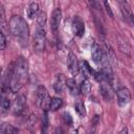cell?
Returning a JSON list of instances; mask_svg holds the SVG:
<instances>
[{
	"mask_svg": "<svg viewBox=\"0 0 134 134\" xmlns=\"http://www.w3.org/2000/svg\"><path fill=\"white\" fill-rule=\"evenodd\" d=\"M28 77V63L23 58L20 57L15 63H13V73L9 84V90L12 92H18L22 86L26 83Z\"/></svg>",
	"mask_w": 134,
	"mask_h": 134,
	"instance_id": "6da1fadb",
	"label": "cell"
},
{
	"mask_svg": "<svg viewBox=\"0 0 134 134\" xmlns=\"http://www.w3.org/2000/svg\"><path fill=\"white\" fill-rule=\"evenodd\" d=\"M8 28L12 36L19 42V44L25 47L29 37V28L25 19H23L21 16H13L9 19Z\"/></svg>",
	"mask_w": 134,
	"mask_h": 134,
	"instance_id": "7a4b0ae2",
	"label": "cell"
},
{
	"mask_svg": "<svg viewBox=\"0 0 134 134\" xmlns=\"http://www.w3.org/2000/svg\"><path fill=\"white\" fill-rule=\"evenodd\" d=\"M45 43H46V28L37 26L32 42L34 50L36 52H42L45 49Z\"/></svg>",
	"mask_w": 134,
	"mask_h": 134,
	"instance_id": "3957f363",
	"label": "cell"
},
{
	"mask_svg": "<svg viewBox=\"0 0 134 134\" xmlns=\"http://www.w3.org/2000/svg\"><path fill=\"white\" fill-rule=\"evenodd\" d=\"M50 100L51 98L49 97V94L46 88L44 86H39L37 89V103L40 106V108H42L46 112L49 109Z\"/></svg>",
	"mask_w": 134,
	"mask_h": 134,
	"instance_id": "277c9868",
	"label": "cell"
},
{
	"mask_svg": "<svg viewBox=\"0 0 134 134\" xmlns=\"http://www.w3.org/2000/svg\"><path fill=\"white\" fill-rule=\"evenodd\" d=\"M62 19V12L60 8H54V10L51 14V19H50V28L53 35H57L59 31L60 23Z\"/></svg>",
	"mask_w": 134,
	"mask_h": 134,
	"instance_id": "5b68a950",
	"label": "cell"
},
{
	"mask_svg": "<svg viewBox=\"0 0 134 134\" xmlns=\"http://www.w3.org/2000/svg\"><path fill=\"white\" fill-rule=\"evenodd\" d=\"M26 109V97L22 94L18 95L13 104V112L16 115H21Z\"/></svg>",
	"mask_w": 134,
	"mask_h": 134,
	"instance_id": "8992f818",
	"label": "cell"
},
{
	"mask_svg": "<svg viewBox=\"0 0 134 134\" xmlns=\"http://www.w3.org/2000/svg\"><path fill=\"white\" fill-rule=\"evenodd\" d=\"M71 29L74 36L77 37H82L84 31H85V24L84 21L81 19V17L75 16V18L72 21V25H71Z\"/></svg>",
	"mask_w": 134,
	"mask_h": 134,
	"instance_id": "52a82bcc",
	"label": "cell"
},
{
	"mask_svg": "<svg viewBox=\"0 0 134 134\" xmlns=\"http://www.w3.org/2000/svg\"><path fill=\"white\" fill-rule=\"evenodd\" d=\"M117 103L119 106H126L131 100V93L127 88H120L116 92Z\"/></svg>",
	"mask_w": 134,
	"mask_h": 134,
	"instance_id": "ba28073f",
	"label": "cell"
},
{
	"mask_svg": "<svg viewBox=\"0 0 134 134\" xmlns=\"http://www.w3.org/2000/svg\"><path fill=\"white\" fill-rule=\"evenodd\" d=\"M66 83H67V79L63 73H59L55 75L54 81H53V89L57 93H62L66 87Z\"/></svg>",
	"mask_w": 134,
	"mask_h": 134,
	"instance_id": "9c48e42d",
	"label": "cell"
},
{
	"mask_svg": "<svg viewBox=\"0 0 134 134\" xmlns=\"http://www.w3.org/2000/svg\"><path fill=\"white\" fill-rule=\"evenodd\" d=\"M99 91L102 96L107 100H111L113 98V89H112V84L108 83V82H100V87H99Z\"/></svg>",
	"mask_w": 134,
	"mask_h": 134,
	"instance_id": "30bf717a",
	"label": "cell"
},
{
	"mask_svg": "<svg viewBox=\"0 0 134 134\" xmlns=\"http://www.w3.org/2000/svg\"><path fill=\"white\" fill-rule=\"evenodd\" d=\"M79 62L76 60V57L72 53V52H69L68 54V58H67V66L69 68V71L72 75H76L77 72L80 71V68H79Z\"/></svg>",
	"mask_w": 134,
	"mask_h": 134,
	"instance_id": "8fae6325",
	"label": "cell"
},
{
	"mask_svg": "<svg viewBox=\"0 0 134 134\" xmlns=\"http://www.w3.org/2000/svg\"><path fill=\"white\" fill-rule=\"evenodd\" d=\"M119 4H120V9H121V13H122L124 17L130 23L134 24V16H133V13H132V9H131L129 3L126 2V1H120Z\"/></svg>",
	"mask_w": 134,
	"mask_h": 134,
	"instance_id": "7c38bea8",
	"label": "cell"
},
{
	"mask_svg": "<svg viewBox=\"0 0 134 134\" xmlns=\"http://www.w3.org/2000/svg\"><path fill=\"white\" fill-rule=\"evenodd\" d=\"M91 58H92V61L95 64L102 63V61L104 59V51H103V49L99 45H94L93 46L92 52H91Z\"/></svg>",
	"mask_w": 134,
	"mask_h": 134,
	"instance_id": "4fadbf2b",
	"label": "cell"
},
{
	"mask_svg": "<svg viewBox=\"0 0 134 134\" xmlns=\"http://www.w3.org/2000/svg\"><path fill=\"white\" fill-rule=\"evenodd\" d=\"M79 68H80V71H81L86 77H89L90 75H94V72H95V71L90 67V65L88 64L87 61H82V62H80Z\"/></svg>",
	"mask_w": 134,
	"mask_h": 134,
	"instance_id": "5bb4252c",
	"label": "cell"
},
{
	"mask_svg": "<svg viewBox=\"0 0 134 134\" xmlns=\"http://www.w3.org/2000/svg\"><path fill=\"white\" fill-rule=\"evenodd\" d=\"M26 13H27L28 18H30V19H34V18L38 17L39 14H40V9H39V5H38V3H36V2H31V3L27 6Z\"/></svg>",
	"mask_w": 134,
	"mask_h": 134,
	"instance_id": "9a60e30c",
	"label": "cell"
},
{
	"mask_svg": "<svg viewBox=\"0 0 134 134\" xmlns=\"http://www.w3.org/2000/svg\"><path fill=\"white\" fill-rule=\"evenodd\" d=\"M66 86H67L68 90L70 91V93L72 95H76L79 93V87H77L76 82H75L74 79H68L67 83H66Z\"/></svg>",
	"mask_w": 134,
	"mask_h": 134,
	"instance_id": "2e32d148",
	"label": "cell"
},
{
	"mask_svg": "<svg viewBox=\"0 0 134 134\" xmlns=\"http://www.w3.org/2000/svg\"><path fill=\"white\" fill-rule=\"evenodd\" d=\"M2 134H18V129L10 124H3L1 127Z\"/></svg>",
	"mask_w": 134,
	"mask_h": 134,
	"instance_id": "e0dca14e",
	"label": "cell"
},
{
	"mask_svg": "<svg viewBox=\"0 0 134 134\" xmlns=\"http://www.w3.org/2000/svg\"><path fill=\"white\" fill-rule=\"evenodd\" d=\"M62 106H63V100H62L60 97H52L51 100H50L49 109H50L51 111H57V110H59Z\"/></svg>",
	"mask_w": 134,
	"mask_h": 134,
	"instance_id": "ac0fdd59",
	"label": "cell"
},
{
	"mask_svg": "<svg viewBox=\"0 0 134 134\" xmlns=\"http://www.w3.org/2000/svg\"><path fill=\"white\" fill-rule=\"evenodd\" d=\"M80 91L83 94H89V92L91 91V84L88 81V79L83 80V82L81 83V86H80Z\"/></svg>",
	"mask_w": 134,
	"mask_h": 134,
	"instance_id": "d6986e66",
	"label": "cell"
},
{
	"mask_svg": "<svg viewBox=\"0 0 134 134\" xmlns=\"http://www.w3.org/2000/svg\"><path fill=\"white\" fill-rule=\"evenodd\" d=\"M46 14L44 12H40L39 16L37 17V26L38 27H45L46 28Z\"/></svg>",
	"mask_w": 134,
	"mask_h": 134,
	"instance_id": "ffe728a7",
	"label": "cell"
},
{
	"mask_svg": "<svg viewBox=\"0 0 134 134\" xmlns=\"http://www.w3.org/2000/svg\"><path fill=\"white\" fill-rule=\"evenodd\" d=\"M118 45H119V49L126 53V54H130V46L129 44L127 43V41L122 40V39H119L118 40Z\"/></svg>",
	"mask_w": 134,
	"mask_h": 134,
	"instance_id": "44dd1931",
	"label": "cell"
},
{
	"mask_svg": "<svg viewBox=\"0 0 134 134\" xmlns=\"http://www.w3.org/2000/svg\"><path fill=\"white\" fill-rule=\"evenodd\" d=\"M74 108H75L76 112H77L81 116H84V115L86 114V110H85V106H84V103H83V102H77V103H75Z\"/></svg>",
	"mask_w": 134,
	"mask_h": 134,
	"instance_id": "7402d4cb",
	"label": "cell"
},
{
	"mask_svg": "<svg viewBox=\"0 0 134 134\" xmlns=\"http://www.w3.org/2000/svg\"><path fill=\"white\" fill-rule=\"evenodd\" d=\"M9 106H10V102L8 99V97H3L2 99V103H1V108H2V112H6L8 111L9 109Z\"/></svg>",
	"mask_w": 134,
	"mask_h": 134,
	"instance_id": "603a6c76",
	"label": "cell"
},
{
	"mask_svg": "<svg viewBox=\"0 0 134 134\" xmlns=\"http://www.w3.org/2000/svg\"><path fill=\"white\" fill-rule=\"evenodd\" d=\"M63 119H64V121H65V124H66L67 126H72L73 120H72L71 115H70L68 112H64V113H63Z\"/></svg>",
	"mask_w": 134,
	"mask_h": 134,
	"instance_id": "cb8c5ba5",
	"label": "cell"
},
{
	"mask_svg": "<svg viewBox=\"0 0 134 134\" xmlns=\"http://www.w3.org/2000/svg\"><path fill=\"white\" fill-rule=\"evenodd\" d=\"M6 44H7V41H6L5 35H4V32H1L0 34V49L4 50L6 47Z\"/></svg>",
	"mask_w": 134,
	"mask_h": 134,
	"instance_id": "d4e9b609",
	"label": "cell"
},
{
	"mask_svg": "<svg viewBox=\"0 0 134 134\" xmlns=\"http://www.w3.org/2000/svg\"><path fill=\"white\" fill-rule=\"evenodd\" d=\"M103 4H104V6H105V8H106V12H107V14L109 15V17H110V18H113V13H112V10H111V7H110L109 3H108L107 1H104Z\"/></svg>",
	"mask_w": 134,
	"mask_h": 134,
	"instance_id": "484cf974",
	"label": "cell"
},
{
	"mask_svg": "<svg viewBox=\"0 0 134 134\" xmlns=\"http://www.w3.org/2000/svg\"><path fill=\"white\" fill-rule=\"evenodd\" d=\"M53 134H65V132H64V130L61 127H57L53 130Z\"/></svg>",
	"mask_w": 134,
	"mask_h": 134,
	"instance_id": "4316f807",
	"label": "cell"
},
{
	"mask_svg": "<svg viewBox=\"0 0 134 134\" xmlns=\"http://www.w3.org/2000/svg\"><path fill=\"white\" fill-rule=\"evenodd\" d=\"M118 134H128V129H127V128H122V129L119 131Z\"/></svg>",
	"mask_w": 134,
	"mask_h": 134,
	"instance_id": "83f0119b",
	"label": "cell"
},
{
	"mask_svg": "<svg viewBox=\"0 0 134 134\" xmlns=\"http://www.w3.org/2000/svg\"><path fill=\"white\" fill-rule=\"evenodd\" d=\"M70 134H77V131H76L75 129H72V130L70 131Z\"/></svg>",
	"mask_w": 134,
	"mask_h": 134,
	"instance_id": "f1b7e54d",
	"label": "cell"
},
{
	"mask_svg": "<svg viewBox=\"0 0 134 134\" xmlns=\"http://www.w3.org/2000/svg\"><path fill=\"white\" fill-rule=\"evenodd\" d=\"M90 134H95V133H94V132H93V133H90Z\"/></svg>",
	"mask_w": 134,
	"mask_h": 134,
	"instance_id": "f546056e",
	"label": "cell"
},
{
	"mask_svg": "<svg viewBox=\"0 0 134 134\" xmlns=\"http://www.w3.org/2000/svg\"><path fill=\"white\" fill-rule=\"evenodd\" d=\"M44 134H45V133H44Z\"/></svg>",
	"mask_w": 134,
	"mask_h": 134,
	"instance_id": "4dcf8cb0",
	"label": "cell"
}]
</instances>
